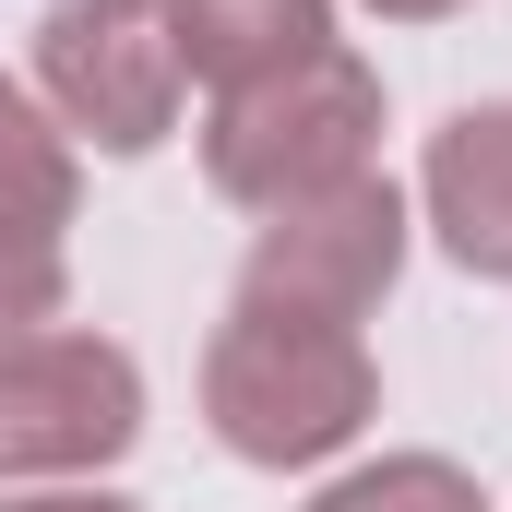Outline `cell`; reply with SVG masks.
I'll list each match as a JSON object with an SVG mask.
<instances>
[{
    "mask_svg": "<svg viewBox=\"0 0 512 512\" xmlns=\"http://www.w3.org/2000/svg\"><path fill=\"white\" fill-rule=\"evenodd\" d=\"M131 382L108 358H60V370H24L0 382V453H84V441H120Z\"/></svg>",
    "mask_w": 512,
    "mask_h": 512,
    "instance_id": "cell-1",
    "label": "cell"
},
{
    "mask_svg": "<svg viewBox=\"0 0 512 512\" xmlns=\"http://www.w3.org/2000/svg\"><path fill=\"white\" fill-rule=\"evenodd\" d=\"M441 191H453V239L477 262H512V120H477L453 155H441Z\"/></svg>",
    "mask_w": 512,
    "mask_h": 512,
    "instance_id": "cell-2",
    "label": "cell"
}]
</instances>
